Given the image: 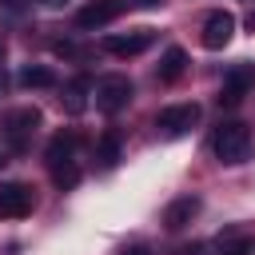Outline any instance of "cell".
<instances>
[{"mask_svg": "<svg viewBox=\"0 0 255 255\" xmlns=\"http://www.w3.org/2000/svg\"><path fill=\"white\" fill-rule=\"evenodd\" d=\"M20 84L24 88H56V72L44 68V64H32V68L20 72Z\"/></svg>", "mask_w": 255, "mask_h": 255, "instance_id": "cell-15", "label": "cell"}, {"mask_svg": "<svg viewBox=\"0 0 255 255\" xmlns=\"http://www.w3.org/2000/svg\"><path fill=\"white\" fill-rule=\"evenodd\" d=\"M44 4H52V8H56V4H64V0H44Z\"/></svg>", "mask_w": 255, "mask_h": 255, "instance_id": "cell-23", "label": "cell"}, {"mask_svg": "<svg viewBox=\"0 0 255 255\" xmlns=\"http://www.w3.org/2000/svg\"><path fill=\"white\" fill-rule=\"evenodd\" d=\"M120 151H124V139H120L116 128H108V131L96 139V159H100V167H116V163H120Z\"/></svg>", "mask_w": 255, "mask_h": 255, "instance_id": "cell-12", "label": "cell"}, {"mask_svg": "<svg viewBox=\"0 0 255 255\" xmlns=\"http://www.w3.org/2000/svg\"><path fill=\"white\" fill-rule=\"evenodd\" d=\"M88 88H92V80H88V76H76V80H68V84H64L60 104H64V112H68V116H80V112L88 108Z\"/></svg>", "mask_w": 255, "mask_h": 255, "instance_id": "cell-10", "label": "cell"}, {"mask_svg": "<svg viewBox=\"0 0 255 255\" xmlns=\"http://www.w3.org/2000/svg\"><path fill=\"white\" fill-rule=\"evenodd\" d=\"M139 8H155V4H163V0H135Z\"/></svg>", "mask_w": 255, "mask_h": 255, "instance_id": "cell-21", "label": "cell"}, {"mask_svg": "<svg viewBox=\"0 0 255 255\" xmlns=\"http://www.w3.org/2000/svg\"><path fill=\"white\" fill-rule=\"evenodd\" d=\"M231 32H235V16L223 12V8H215V12L203 20V48H211V52L227 48V44H231Z\"/></svg>", "mask_w": 255, "mask_h": 255, "instance_id": "cell-7", "label": "cell"}, {"mask_svg": "<svg viewBox=\"0 0 255 255\" xmlns=\"http://www.w3.org/2000/svg\"><path fill=\"white\" fill-rule=\"evenodd\" d=\"M0 4H4V8H12V12H16V8H24V4H28V0H0Z\"/></svg>", "mask_w": 255, "mask_h": 255, "instance_id": "cell-20", "label": "cell"}, {"mask_svg": "<svg viewBox=\"0 0 255 255\" xmlns=\"http://www.w3.org/2000/svg\"><path fill=\"white\" fill-rule=\"evenodd\" d=\"M44 155H48V167H60V163H76V135H68V131L52 135Z\"/></svg>", "mask_w": 255, "mask_h": 255, "instance_id": "cell-11", "label": "cell"}, {"mask_svg": "<svg viewBox=\"0 0 255 255\" xmlns=\"http://www.w3.org/2000/svg\"><path fill=\"white\" fill-rule=\"evenodd\" d=\"M131 80L128 76H108V80H100V88H96V108L100 112H108V116H116V112H124L128 104H131Z\"/></svg>", "mask_w": 255, "mask_h": 255, "instance_id": "cell-3", "label": "cell"}, {"mask_svg": "<svg viewBox=\"0 0 255 255\" xmlns=\"http://www.w3.org/2000/svg\"><path fill=\"white\" fill-rule=\"evenodd\" d=\"M223 84L247 96V92L255 88V64H231V68H227V76H223Z\"/></svg>", "mask_w": 255, "mask_h": 255, "instance_id": "cell-14", "label": "cell"}, {"mask_svg": "<svg viewBox=\"0 0 255 255\" xmlns=\"http://www.w3.org/2000/svg\"><path fill=\"white\" fill-rule=\"evenodd\" d=\"M247 28H251V32H255V8H251V12H247Z\"/></svg>", "mask_w": 255, "mask_h": 255, "instance_id": "cell-22", "label": "cell"}, {"mask_svg": "<svg viewBox=\"0 0 255 255\" xmlns=\"http://www.w3.org/2000/svg\"><path fill=\"white\" fill-rule=\"evenodd\" d=\"M52 183L64 191V187H76L80 183V167L76 163H60V167H52Z\"/></svg>", "mask_w": 255, "mask_h": 255, "instance_id": "cell-16", "label": "cell"}, {"mask_svg": "<svg viewBox=\"0 0 255 255\" xmlns=\"http://www.w3.org/2000/svg\"><path fill=\"white\" fill-rule=\"evenodd\" d=\"M52 52H56V56H64V60H84V56H88V52H84L80 44H72V40H56V44H52Z\"/></svg>", "mask_w": 255, "mask_h": 255, "instance_id": "cell-17", "label": "cell"}, {"mask_svg": "<svg viewBox=\"0 0 255 255\" xmlns=\"http://www.w3.org/2000/svg\"><path fill=\"white\" fill-rule=\"evenodd\" d=\"M183 68H187V52L183 48H167L163 52V60H159V80H179L183 76Z\"/></svg>", "mask_w": 255, "mask_h": 255, "instance_id": "cell-13", "label": "cell"}, {"mask_svg": "<svg viewBox=\"0 0 255 255\" xmlns=\"http://www.w3.org/2000/svg\"><path fill=\"white\" fill-rule=\"evenodd\" d=\"M151 44H155L151 28H139V32H128V36H104V52H112V56H139Z\"/></svg>", "mask_w": 255, "mask_h": 255, "instance_id": "cell-8", "label": "cell"}, {"mask_svg": "<svg viewBox=\"0 0 255 255\" xmlns=\"http://www.w3.org/2000/svg\"><path fill=\"white\" fill-rule=\"evenodd\" d=\"M239 104H243V92H235V88L223 84L219 88V108H239Z\"/></svg>", "mask_w": 255, "mask_h": 255, "instance_id": "cell-18", "label": "cell"}, {"mask_svg": "<svg viewBox=\"0 0 255 255\" xmlns=\"http://www.w3.org/2000/svg\"><path fill=\"white\" fill-rule=\"evenodd\" d=\"M0 60H4V40H0Z\"/></svg>", "mask_w": 255, "mask_h": 255, "instance_id": "cell-24", "label": "cell"}, {"mask_svg": "<svg viewBox=\"0 0 255 255\" xmlns=\"http://www.w3.org/2000/svg\"><path fill=\"white\" fill-rule=\"evenodd\" d=\"M36 207V195L28 183H0V215L4 219H24Z\"/></svg>", "mask_w": 255, "mask_h": 255, "instance_id": "cell-6", "label": "cell"}, {"mask_svg": "<svg viewBox=\"0 0 255 255\" xmlns=\"http://www.w3.org/2000/svg\"><path fill=\"white\" fill-rule=\"evenodd\" d=\"M128 8V0H88L80 12H76V24L80 28H104L112 20H120Z\"/></svg>", "mask_w": 255, "mask_h": 255, "instance_id": "cell-5", "label": "cell"}, {"mask_svg": "<svg viewBox=\"0 0 255 255\" xmlns=\"http://www.w3.org/2000/svg\"><path fill=\"white\" fill-rule=\"evenodd\" d=\"M195 215H199V199H195V195H183V199L167 203V211H163V227H167V231H179V227H187Z\"/></svg>", "mask_w": 255, "mask_h": 255, "instance_id": "cell-9", "label": "cell"}, {"mask_svg": "<svg viewBox=\"0 0 255 255\" xmlns=\"http://www.w3.org/2000/svg\"><path fill=\"white\" fill-rule=\"evenodd\" d=\"M120 255H151V251H147V247H143V243H131V247H124V251H120Z\"/></svg>", "mask_w": 255, "mask_h": 255, "instance_id": "cell-19", "label": "cell"}, {"mask_svg": "<svg viewBox=\"0 0 255 255\" xmlns=\"http://www.w3.org/2000/svg\"><path fill=\"white\" fill-rule=\"evenodd\" d=\"M0 92H4V76H0Z\"/></svg>", "mask_w": 255, "mask_h": 255, "instance_id": "cell-25", "label": "cell"}, {"mask_svg": "<svg viewBox=\"0 0 255 255\" xmlns=\"http://www.w3.org/2000/svg\"><path fill=\"white\" fill-rule=\"evenodd\" d=\"M251 147H255L251 128L239 124V120H227V124H219V128L211 131V151H215V159L227 163V167L247 163V159H251Z\"/></svg>", "mask_w": 255, "mask_h": 255, "instance_id": "cell-1", "label": "cell"}, {"mask_svg": "<svg viewBox=\"0 0 255 255\" xmlns=\"http://www.w3.org/2000/svg\"><path fill=\"white\" fill-rule=\"evenodd\" d=\"M199 116H203L199 104H175V108H163V112L155 116V128L175 139V135H187V131L199 124Z\"/></svg>", "mask_w": 255, "mask_h": 255, "instance_id": "cell-4", "label": "cell"}, {"mask_svg": "<svg viewBox=\"0 0 255 255\" xmlns=\"http://www.w3.org/2000/svg\"><path fill=\"white\" fill-rule=\"evenodd\" d=\"M40 128V108H20L4 120V143L8 151H28L32 143V131Z\"/></svg>", "mask_w": 255, "mask_h": 255, "instance_id": "cell-2", "label": "cell"}, {"mask_svg": "<svg viewBox=\"0 0 255 255\" xmlns=\"http://www.w3.org/2000/svg\"><path fill=\"white\" fill-rule=\"evenodd\" d=\"M0 163H4V159H0Z\"/></svg>", "mask_w": 255, "mask_h": 255, "instance_id": "cell-26", "label": "cell"}]
</instances>
